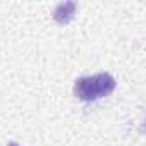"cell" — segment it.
I'll use <instances>...</instances> for the list:
<instances>
[{
	"instance_id": "2",
	"label": "cell",
	"mask_w": 146,
	"mask_h": 146,
	"mask_svg": "<svg viewBox=\"0 0 146 146\" xmlns=\"http://www.w3.org/2000/svg\"><path fill=\"white\" fill-rule=\"evenodd\" d=\"M74 12H76V4L74 2H64V4H58L53 11V19L58 23V24H67L72 21L74 17Z\"/></svg>"
},
{
	"instance_id": "1",
	"label": "cell",
	"mask_w": 146,
	"mask_h": 146,
	"mask_svg": "<svg viewBox=\"0 0 146 146\" xmlns=\"http://www.w3.org/2000/svg\"><path fill=\"white\" fill-rule=\"evenodd\" d=\"M113 90H115V79L107 72L79 78L74 83V95L83 102H93L108 96Z\"/></svg>"
}]
</instances>
